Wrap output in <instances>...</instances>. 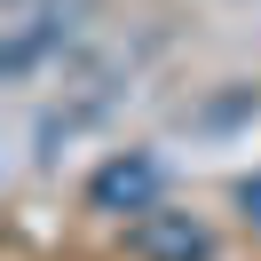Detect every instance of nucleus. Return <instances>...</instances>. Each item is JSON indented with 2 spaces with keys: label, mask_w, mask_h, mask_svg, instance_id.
Wrapping results in <instances>:
<instances>
[{
  "label": "nucleus",
  "mask_w": 261,
  "mask_h": 261,
  "mask_svg": "<svg viewBox=\"0 0 261 261\" xmlns=\"http://www.w3.org/2000/svg\"><path fill=\"white\" fill-rule=\"evenodd\" d=\"M238 214H245V222H261V166L238 182Z\"/></svg>",
  "instance_id": "3"
},
{
  "label": "nucleus",
  "mask_w": 261,
  "mask_h": 261,
  "mask_svg": "<svg viewBox=\"0 0 261 261\" xmlns=\"http://www.w3.org/2000/svg\"><path fill=\"white\" fill-rule=\"evenodd\" d=\"M127 245L143 261H214V229L198 222V214H182V206L135 214V222H127Z\"/></svg>",
  "instance_id": "2"
},
{
  "label": "nucleus",
  "mask_w": 261,
  "mask_h": 261,
  "mask_svg": "<svg viewBox=\"0 0 261 261\" xmlns=\"http://www.w3.org/2000/svg\"><path fill=\"white\" fill-rule=\"evenodd\" d=\"M159 182H166V166L150 150H119V159H103L87 174V206L95 214H150L159 206Z\"/></svg>",
  "instance_id": "1"
}]
</instances>
